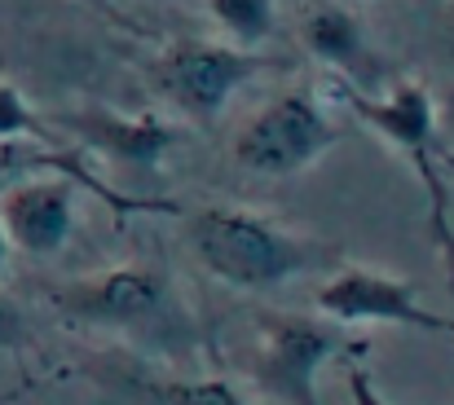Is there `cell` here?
<instances>
[{"instance_id": "cell-1", "label": "cell", "mask_w": 454, "mask_h": 405, "mask_svg": "<svg viewBox=\"0 0 454 405\" xmlns=\"http://www.w3.org/2000/svg\"><path fill=\"white\" fill-rule=\"evenodd\" d=\"M58 313L84 331L124 335L137 353L163 362H190L207 344L194 308L159 265H120L53 291Z\"/></svg>"}, {"instance_id": "cell-2", "label": "cell", "mask_w": 454, "mask_h": 405, "mask_svg": "<svg viewBox=\"0 0 454 405\" xmlns=\"http://www.w3.org/2000/svg\"><path fill=\"white\" fill-rule=\"evenodd\" d=\"M190 247L199 265L234 291H278L301 273L340 265V252L322 238L296 234L247 207H203L190 216Z\"/></svg>"}, {"instance_id": "cell-3", "label": "cell", "mask_w": 454, "mask_h": 405, "mask_svg": "<svg viewBox=\"0 0 454 405\" xmlns=\"http://www.w3.org/2000/svg\"><path fill=\"white\" fill-rule=\"evenodd\" d=\"M344 106L375 133L384 136L419 176L428 194V238L437 243L454 286V221H450V185L442 172V133H437V102L419 80H402L388 93H357L340 84Z\"/></svg>"}, {"instance_id": "cell-4", "label": "cell", "mask_w": 454, "mask_h": 405, "mask_svg": "<svg viewBox=\"0 0 454 405\" xmlns=\"http://www.w3.org/2000/svg\"><path fill=\"white\" fill-rule=\"evenodd\" d=\"M371 344L362 335H344V322L301 317V313H252L247 317V379L278 405H322L317 370L322 362L353 353L362 357Z\"/></svg>"}, {"instance_id": "cell-5", "label": "cell", "mask_w": 454, "mask_h": 405, "mask_svg": "<svg viewBox=\"0 0 454 405\" xmlns=\"http://www.w3.org/2000/svg\"><path fill=\"white\" fill-rule=\"evenodd\" d=\"M340 145V124L313 89L265 102L234 136V163L252 176H296Z\"/></svg>"}, {"instance_id": "cell-6", "label": "cell", "mask_w": 454, "mask_h": 405, "mask_svg": "<svg viewBox=\"0 0 454 405\" xmlns=\"http://www.w3.org/2000/svg\"><path fill=\"white\" fill-rule=\"evenodd\" d=\"M270 66L274 62L256 49H239L221 40H176L159 53L154 84L194 124H216L230 97Z\"/></svg>"}, {"instance_id": "cell-7", "label": "cell", "mask_w": 454, "mask_h": 405, "mask_svg": "<svg viewBox=\"0 0 454 405\" xmlns=\"http://www.w3.org/2000/svg\"><path fill=\"white\" fill-rule=\"evenodd\" d=\"M317 308H322V317L344 322V326H353V322H393V326H419V331H437V335L454 339V317L424 308L402 277L357 269V265L331 273V282L317 291Z\"/></svg>"}, {"instance_id": "cell-8", "label": "cell", "mask_w": 454, "mask_h": 405, "mask_svg": "<svg viewBox=\"0 0 454 405\" xmlns=\"http://www.w3.org/2000/svg\"><path fill=\"white\" fill-rule=\"evenodd\" d=\"M102 405H247L225 379H172L129 353H102L80 366Z\"/></svg>"}, {"instance_id": "cell-9", "label": "cell", "mask_w": 454, "mask_h": 405, "mask_svg": "<svg viewBox=\"0 0 454 405\" xmlns=\"http://www.w3.org/2000/svg\"><path fill=\"white\" fill-rule=\"evenodd\" d=\"M75 176H31L4 190L0 199V225L9 247L27 256H58L75 234Z\"/></svg>"}, {"instance_id": "cell-10", "label": "cell", "mask_w": 454, "mask_h": 405, "mask_svg": "<svg viewBox=\"0 0 454 405\" xmlns=\"http://www.w3.org/2000/svg\"><path fill=\"white\" fill-rule=\"evenodd\" d=\"M62 129L75 133L80 145L106 154L111 163L120 167H133L142 176L159 172V163L168 159V150L181 141L176 124L159 120V115H124V111H111V106H84L75 115H62Z\"/></svg>"}, {"instance_id": "cell-11", "label": "cell", "mask_w": 454, "mask_h": 405, "mask_svg": "<svg viewBox=\"0 0 454 405\" xmlns=\"http://www.w3.org/2000/svg\"><path fill=\"white\" fill-rule=\"evenodd\" d=\"M304 49L340 75L344 89L357 93H375L384 80V58L375 53V44L366 40V27L344 9V4H317L301 27Z\"/></svg>"}, {"instance_id": "cell-12", "label": "cell", "mask_w": 454, "mask_h": 405, "mask_svg": "<svg viewBox=\"0 0 454 405\" xmlns=\"http://www.w3.org/2000/svg\"><path fill=\"white\" fill-rule=\"evenodd\" d=\"M203 4L239 49H261L274 35V0H203Z\"/></svg>"}, {"instance_id": "cell-13", "label": "cell", "mask_w": 454, "mask_h": 405, "mask_svg": "<svg viewBox=\"0 0 454 405\" xmlns=\"http://www.w3.org/2000/svg\"><path fill=\"white\" fill-rule=\"evenodd\" d=\"M0 141H40V145H58V136L49 133V124L31 111V102L22 97V89H13L9 80H0Z\"/></svg>"}, {"instance_id": "cell-14", "label": "cell", "mask_w": 454, "mask_h": 405, "mask_svg": "<svg viewBox=\"0 0 454 405\" xmlns=\"http://www.w3.org/2000/svg\"><path fill=\"white\" fill-rule=\"evenodd\" d=\"M27 339H31V331H27L22 308L9 295H0V353H22Z\"/></svg>"}, {"instance_id": "cell-15", "label": "cell", "mask_w": 454, "mask_h": 405, "mask_svg": "<svg viewBox=\"0 0 454 405\" xmlns=\"http://www.w3.org/2000/svg\"><path fill=\"white\" fill-rule=\"evenodd\" d=\"M348 388H353V401L357 405H388L380 393H375V384H371V375H366L362 366H353V370H348Z\"/></svg>"}, {"instance_id": "cell-16", "label": "cell", "mask_w": 454, "mask_h": 405, "mask_svg": "<svg viewBox=\"0 0 454 405\" xmlns=\"http://www.w3.org/2000/svg\"><path fill=\"white\" fill-rule=\"evenodd\" d=\"M80 4H89L93 13H102V18H106V22H115V27H129V31H137V27H133V18L120 9V0H80Z\"/></svg>"}, {"instance_id": "cell-17", "label": "cell", "mask_w": 454, "mask_h": 405, "mask_svg": "<svg viewBox=\"0 0 454 405\" xmlns=\"http://www.w3.org/2000/svg\"><path fill=\"white\" fill-rule=\"evenodd\" d=\"M9 265V238H4V225H0V273Z\"/></svg>"}]
</instances>
